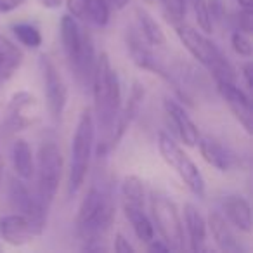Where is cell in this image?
Returning <instances> with one entry per match:
<instances>
[{
	"label": "cell",
	"instance_id": "cell-1",
	"mask_svg": "<svg viewBox=\"0 0 253 253\" xmlns=\"http://www.w3.org/2000/svg\"><path fill=\"white\" fill-rule=\"evenodd\" d=\"M92 94H94V123L99 130L97 156L104 158L108 155V141L111 137L116 116L122 108V85L118 73L113 70L109 56L101 52L95 63L92 77Z\"/></svg>",
	"mask_w": 253,
	"mask_h": 253
},
{
	"label": "cell",
	"instance_id": "cell-2",
	"mask_svg": "<svg viewBox=\"0 0 253 253\" xmlns=\"http://www.w3.org/2000/svg\"><path fill=\"white\" fill-rule=\"evenodd\" d=\"M115 222V200L108 186L92 184L82 200L75 218V231L82 246L104 245L106 234Z\"/></svg>",
	"mask_w": 253,
	"mask_h": 253
},
{
	"label": "cell",
	"instance_id": "cell-3",
	"mask_svg": "<svg viewBox=\"0 0 253 253\" xmlns=\"http://www.w3.org/2000/svg\"><path fill=\"white\" fill-rule=\"evenodd\" d=\"M59 30L64 56L78 85L82 88H90L95 63H97V54H95L94 39L90 32L85 30L78 23V19L70 14H64L61 18Z\"/></svg>",
	"mask_w": 253,
	"mask_h": 253
},
{
	"label": "cell",
	"instance_id": "cell-4",
	"mask_svg": "<svg viewBox=\"0 0 253 253\" xmlns=\"http://www.w3.org/2000/svg\"><path fill=\"white\" fill-rule=\"evenodd\" d=\"M173 26H175L177 37L182 42V45L189 50V54L201 66L207 68L215 82H236V71L232 64L208 37H205L193 26L186 25L184 21Z\"/></svg>",
	"mask_w": 253,
	"mask_h": 253
},
{
	"label": "cell",
	"instance_id": "cell-5",
	"mask_svg": "<svg viewBox=\"0 0 253 253\" xmlns=\"http://www.w3.org/2000/svg\"><path fill=\"white\" fill-rule=\"evenodd\" d=\"M95 141V123L92 109H84L78 120L77 130L71 141V162L70 177H68V194L70 198L77 196L87 179L88 167H90L92 151Z\"/></svg>",
	"mask_w": 253,
	"mask_h": 253
},
{
	"label": "cell",
	"instance_id": "cell-6",
	"mask_svg": "<svg viewBox=\"0 0 253 253\" xmlns=\"http://www.w3.org/2000/svg\"><path fill=\"white\" fill-rule=\"evenodd\" d=\"M37 196L43 207L50 208L63 175V155L54 141H43L37 155Z\"/></svg>",
	"mask_w": 253,
	"mask_h": 253
},
{
	"label": "cell",
	"instance_id": "cell-7",
	"mask_svg": "<svg viewBox=\"0 0 253 253\" xmlns=\"http://www.w3.org/2000/svg\"><path fill=\"white\" fill-rule=\"evenodd\" d=\"M149 208H151V222L155 225V231H158L160 238L169 245V248L177 252L186 248L182 220L175 203L165 193L153 191L149 196Z\"/></svg>",
	"mask_w": 253,
	"mask_h": 253
},
{
	"label": "cell",
	"instance_id": "cell-8",
	"mask_svg": "<svg viewBox=\"0 0 253 253\" xmlns=\"http://www.w3.org/2000/svg\"><path fill=\"white\" fill-rule=\"evenodd\" d=\"M158 149L162 158L167 162V165H170L177 172V175L182 179V182L189 187V191L198 198L205 196L207 191V184H205L203 173L200 172L198 165L182 151L179 144L170 137L165 132L158 134Z\"/></svg>",
	"mask_w": 253,
	"mask_h": 253
},
{
	"label": "cell",
	"instance_id": "cell-9",
	"mask_svg": "<svg viewBox=\"0 0 253 253\" xmlns=\"http://www.w3.org/2000/svg\"><path fill=\"white\" fill-rule=\"evenodd\" d=\"M7 196L12 210L16 213L25 215L33 224V227L37 229L39 236H42L47 227V211H49V208L43 207L42 201L37 196V193L33 194L23 179H19V177H9Z\"/></svg>",
	"mask_w": 253,
	"mask_h": 253
},
{
	"label": "cell",
	"instance_id": "cell-10",
	"mask_svg": "<svg viewBox=\"0 0 253 253\" xmlns=\"http://www.w3.org/2000/svg\"><path fill=\"white\" fill-rule=\"evenodd\" d=\"M39 70L42 75L43 92H45V101L50 116L54 120H61L68 102V87L64 84L63 75L59 73L56 63L47 54L39 56Z\"/></svg>",
	"mask_w": 253,
	"mask_h": 253
},
{
	"label": "cell",
	"instance_id": "cell-11",
	"mask_svg": "<svg viewBox=\"0 0 253 253\" xmlns=\"http://www.w3.org/2000/svg\"><path fill=\"white\" fill-rule=\"evenodd\" d=\"M40 118V104L37 97L28 90H19L12 94L5 109L4 128L11 134L21 132L35 125Z\"/></svg>",
	"mask_w": 253,
	"mask_h": 253
},
{
	"label": "cell",
	"instance_id": "cell-12",
	"mask_svg": "<svg viewBox=\"0 0 253 253\" xmlns=\"http://www.w3.org/2000/svg\"><path fill=\"white\" fill-rule=\"evenodd\" d=\"M125 43H126V50L130 54L132 63H134L135 66L141 68V70L151 71V73L158 75L160 78H163V80L172 87V84H173L172 71L162 63V59L155 54L153 47L142 39L139 30H135V28L126 30Z\"/></svg>",
	"mask_w": 253,
	"mask_h": 253
},
{
	"label": "cell",
	"instance_id": "cell-13",
	"mask_svg": "<svg viewBox=\"0 0 253 253\" xmlns=\"http://www.w3.org/2000/svg\"><path fill=\"white\" fill-rule=\"evenodd\" d=\"M146 95V88L141 82H134L130 87V92H128V97H126L125 104L120 108V113L116 116L115 126H113L111 137L108 141V151H113L116 146L120 144V141L123 139V135L126 134L128 126L132 125V122L135 120V116L139 115V109L142 106V101H144Z\"/></svg>",
	"mask_w": 253,
	"mask_h": 253
},
{
	"label": "cell",
	"instance_id": "cell-14",
	"mask_svg": "<svg viewBox=\"0 0 253 253\" xmlns=\"http://www.w3.org/2000/svg\"><path fill=\"white\" fill-rule=\"evenodd\" d=\"M217 84V90L220 94V97L224 99V102L229 106L231 113L234 115V118L243 125L248 134H252L253 123H252V101L250 95L246 94L243 88L238 87L236 82H215Z\"/></svg>",
	"mask_w": 253,
	"mask_h": 253
},
{
	"label": "cell",
	"instance_id": "cell-15",
	"mask_svg": "<svg viewBox=\"0 0 253 253\" xmlns=\"http://www.w3.org/2000/svg\"><path fill=\"white\" fill-rule=\"evenodd\" d=\"M39 232L33 224L21 213H9L0 217V238L11 246H25L37 238Z\"/></svg>",
	"mask_w": 253,
	"mask_h": 253
},
{
	"label": "cell",
	"instance_id": "cell-16",
	"mask_svg": "<svg viewBox=\"0 0 253 253\" xmlns=\"http://www.w3.org/2000/svg\"><path fill=\"white\" fill-rule=\"evenodd\" d=\"M196 144L205 162L218 172H229L232 167H236V155L218 139L211 135H200Z\"/></svg>",
	"mask_w": 253,
	"mask_h": 253
},
{
	"label": "cell",
	"instance_id": "cell-17",
	"mask_svg": "<svg viewBox=\"0 0 253 253\" xmlns=\"http://www.w3.org/2000/svg\"><path fill=\"white\" fill-rule=\"evenodd\" d=\"M163 106H165V111H167V115H169L170 122L175 126V132L180 141L186 146H189V148L196 146L198 139H200V130H198L196 123L187 115L184 106L180 104V102L173 101V99H165Z\"/></svg>",
	"mask_w": 253,
	"mask_h": 253
},
{
	"label": "cell",
	"instance_id": "cell-18",
	"mask_svg": "<svg viewBox=\"0 0 253 253\" xmlns=\"http://www.w3.org/2000/svg\"><path fill=\"white\" fill-rule=\"evenodd\" d=\"M207 229H210L211 238L217 243V246L222 252L227 253H241L245 252V246L238 239V236L234 234V231L231 229V224L225 220L224 215H220L218 211H211L207 218Z\"/></svg>",
	"mask_w": 253,
	"mask_h": 253
},
{
	"label": "cell",
	"instance_id": "cell-19",
	"mask_svg": "<svg viewBox=\"0 0 253 253\" xmlns=\"http://www.w3.org/2000/svg\"><path fill=\"white\" fill-rule=\"evenodd\" d=\"M222 211L225 213V220L238 231L250 234L252 232V210L250 203L239 194H227L222 200Z\"/></svg>",
	"mask_w": 253,
	"mask_h": 253
},
{
	"label": "cell",
	"instance_id": "cell-20",
	"mask_svg": "<svg viewBox=\"0 0 253 253\" xmlns=\"http://www.w3.org/2000/svg\"><path fill=\"white\" fill-rule=\"evenodd\" d=\"M184 224L187 231V241L193 252L207 250V220L193 203L184 205Z\"/></svg>",
	"mask_w": 253,
	"mask_h": 253
},
{
	"label": "cell",
	"instance_id": "cell-21",
	"mask_svg": "<svg viewBox=\"0 0 253 253\" xmlns=\"http://www.w3.org/2000/svg\"><path fill=\"white\" fill-rule=\"evenodd\" d=\"M23 63V52L18 45L0 35V88L12 78Z\"/></svg>",
	"mask_w": 253,
	"mask_h": 253
},
{
	"label": "cell",
	"instance_id": "cell-22",
	"mask_svg": "<svg viewBox=\"0 0 253 253\" xmlns=\"http://www.w3.org/2000/svg\"><path fill=\"white\" fill-rule=\"evenodd\" d=\"M11 158L16 175L23 180H32L35 175V158H33L32 148L25 139H16L12 142Z\"/></svg>",
	"mask_w": 253,
	"mask_h": 253
},
{
	"label": "cell",
	"instance_id": "cell-23",
	"mask_svg": "<svg viewBox=\"0 0 253 253\" xmlns=\"http://www.w3.org/2000/svg\"><path fill=\"white\" fill-rule=\"evenodd\" d=\"M135 19H137L139 33H141L142 39H144L149 45L158 47V49L167 47V37H165V33H163L162 26L156 23V19L153 18L144 7L135 9Z\"/></svg>",
	"mask_w": 253,
	"mask_h": 253
},
{
	"label": "cell",
	"instance_id": "cell-24",
	"mask_svg": "<svg viewBox=\"0 0 253 253\" xmlns=\"http://www.w3.org/2000/svg\"><path fill=\"white\" fill-rule=\"evenodd\" d=\"M123 211H125L126 220L130 222L135 236L142 243H149L155 238V225H153L149 215L144 211V207H126V205H123Z\"/></svg>",
	"mask_w": 253,
	"mask_h": 253
},
{
	"label": "cell",
	"instance_id": "cell-25",
	"mask_svg": "<svg viewBox=\"0 0 253 253\" xmlns=\"http://www.w3.org/2000/svg\"><path fill=\"white\" fill-rule=\"evenodd\" d=\"M122 203L126 207H144L146 187L141 177L126 175L122 182Z\"/></svg>",
	"mask_w": 253,
	"mask_h": 253
},
{
	"label": "cell",
	"instance_id": "cell-26",
	"mask_svg": "<svg viewBox=\"0 0 253 253\" xmlns=\"http://www.w3.org/2000/svg\"><path fill=\"white\" fill-rule=\"evenodd\" d=\"M85 21L104 28L111 18V4L109 0H84Z\"/></svg>",
	"mask_w": 253,
	"mask_h": 253
},
{
	"label": "cell",
	"instance_id": "cell-27",
	"mask_svg": "<svg viewBox=\"0 0 253 253\" xmlns=\"http://www.w3.org/2000/svg\"><path fill=\"white\" fill-rule=\"evenodd\" d=\"M12 32L19 40V43L28 49H39L42 45V33H40L39 26L33 23H18L12 26Z\"/></svg>",
	"mask_w": 253,
	"mask_h": 253
},
{
	"label": "cell",
	"instance_id": "cell-28",
	"mask_svg": "<svg viewBox=\"0 0 253 253\" xmlns=\"http://www.w3.org/2000/svg\"><path fill=\"white\" fill-rule=\"evenodd\" d=\"M160 4L165 9V14L173 25L184 21L187 12V2L186 0H160Z\"/></svg>",
	"mask_w": 253,
	"mask_h": 253
},
{
	"label": "cell",
	"instance_id": "cell-29",
	"mask_svg": "<svg viewBox=\"0 0 253 253\" xmlns=\"http://www.w3.org/2000/svg\"><path fill=\"white\" fill-rule=\"evenodd\" d=\"M191 4H193L198 26L201 28V32H203V33H211V32H213V23H211L210 12H208L207 0H193Z\"/></svg>",
	"mask_w": 253,
	"mask_h": 253
},
{
	"label": "cell",
	"instance_id": "cell-30",
	"mask_svg": "<svg viewBox=\"0 0 253 253\" xmlns=\"http://www.w3.org/2000/svg\"><path fill=\"white\" fill-rule=\"evenodd\" d=\"M231 45L234 49V52L241 57H252L253 54V45H252V40H250V35L243 32H232L231 35Z\"/></svg>",
	"mask_w": 253,
	"mask_h": 253
},
{
	"label": "cell",
	"instance_id": "cell-31",
	"mask_svg": "<svg viewBox=\"0 0 253 253\" xmlns=\"http://www.w3.org/2000/svg\"><path fill=\"white\" fill-rule=\"evenodd\" d=\"M207 7L210 12L211 23L217 25H224L225 18H227V9H225L224 0H207Z\"/></svg>",
	"mask_w": 253,
	"mask_h": 253
},
{
	"label": "cell",
	"instance_id": "cell-32",
	"mask_svg": "<svg viewBox=\"0 0 253 253\" xmlns=\"http://www.w3.org/2000/svg\"><path fill=\"white\" fill-rule=\"evenodd\" d=\"M236 23H238L239 32L252 35L253 33V9H239L238 16H236Z\"/></svg>",
	"mask_w": 253,
	"mask_h": 253
},
{
	"label": "cell",
	"instance_id": "cell-33",
	"mask_svg": "<svg viewBox=\"0 0 253 253\" xmlns=\"http://www.w3.org/2000/svg\"><path fill=\"white\" fill-rule=\"evenodd\" d=\"M68 14L73 16L78 21H85V9H84V0H66Z\"/></svg>",
	"mask_w": 253,
	"mask_h": 253
},
{
	"label": "cell",
	"instance_id": "cell-34",
	"mask_svg": "<svg viewBox=\"0 0 253 253\" xmlns=\"http://www.w3.org/2000/svg\"><path fill=\"white\" fill-rule=\"evenodd\" d=\"M115 252L118 253H134L135 248L128 243V239L122 234V232H116L115 234Z\"/></svg>",
	"mask_w": 253,
	"mask_h": 253
},
{
	"label": "cell",
	"instance_id": "cell-35",
	"mask_svg": "<svg viewBox=\"0 0 253 253\" xmlns=\"http://www.w3.org/2000/svg\"><path fill=\"white\" fill-rule=\"evenodd\" d=\"M28 0H0V14H7L16 9H19L21 5H25Z\"/></svg>",
	"mask_w": 253,
	"mask_h": 253
},
{
	"label": "cell",
	"instance_id": "cell-36",
	"mask_svg": "<svg viewBox=\"0 0 253 253\" xmlns=\"http://www.w3.org/2000/svg\"><path fill=\"white\" fill-rule=\"evenodd\" d=\"M252 75H253V64L248 61V63H245L241 66V77H243V80H245V85H246V88H248V90H252V88H253Z\"/></svg>",
	"mask_w": 253,
	"mask_h": 253
},
{
	"label": "cell",
	"instance_id": "cell-37",
	"mask_svg": "<svg viewBox=\"0 0 253 253\" xmlns=\"http://www.w3.org/2000/svg\"><path fill=\"white\" fill-rule=\"evenodd\" d=\"M148 245V250L149 252H170V248H169V245H167L163 239H156V238H153L149 243H146Z\"/></svg>",
	"mask_w": 253,
	"mask_h": 253
},
{
	"label": "cell",
	"instance_id": "cell-38",
	"mask_svg": "<svg viewBox=\"0 0 253 253\" xmlns=\"http://www.w3.org/2000/svg\"><path fill=\"white\" fill-rule=\"evenodd\" d=\"M40 2H42V5L47 9H57L64 0H40Z\"/></svg>",
	"mask_w": 253,
	"mask_h": 253
},
{
	"label": "cell",
	"instance_id": "cell-39",
	"mask_svg": "<svg viewBox=\"0 0 253 253\" xmlns=\"http://www.w3.org/2000/svg\"><path fill=\"white\" fill-rule=\"evenodd\" d=\"M128 2H130V0H109V4H111V7H115V9H123V7H126V5H128Z\"/></svg>",
	"mask_w": 253,
	"mask_h": 253
},
{
	"label": "cell",
	"instance_id": "cell-40",
	"mask_svg": "<svg viewBox=\"0 0 253 253\" xmlns=\"http://www.w3.org/2000/svg\"><path fill=\"white\" fill-rule=\"evenodd\" d=\"M239 9H253V0H236Z\"/></svg>",
	"mask_w": 253,
	"mask_h": 253
},
{
	"label": "cell",
	"instance_id": "cell-41",
	"mask_svg": "<svg viewBox=\"0 0 253 253\" xmlns=\"http://www.w3.org/2000/svg\"><path fill=\"white\" fill-rule=\"evenodd\" d=\"M2 179H4V158L0 155V186H2Z\"/></svg>",
	"mask_w": 253,
	"mask_h": 253
},
{
	"label": "cell",
	"instance_id": "cell-42",
	"mask_svg": "<svg viewBox=\"0 0 253 253\" xmlns=\"http://www.w3.org/2000/svg\"><path fill=\"white\" fill-rule=\"evenodd\" d=\"M186 2H193V0H186Z\"/></svg>",
	"mask_w": 253,
	"mask_h": 253
},
{
	"label": "cell",
	"instance_id": "cell-43",
	"mask_svg": "<svg viewBox=\"0 0 253 253\" xmlns=\"http://www.w3.org/2000/svg\"><path fill=\"white\" fill-rule=\"evenodd\" d=\"M0 250H2V245H0Z\"/></svg>",
	"mask_w": 253,
	"mask_h": 253
}]
</instances>
